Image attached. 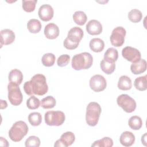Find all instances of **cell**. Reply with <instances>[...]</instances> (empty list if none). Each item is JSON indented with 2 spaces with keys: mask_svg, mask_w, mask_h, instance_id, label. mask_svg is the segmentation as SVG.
Masks as SVG:
<instances>
[{
  "mask_svg": "<svg viewBox=\"0 0 147 147\" xmlns=\"http://www.w3.org/2000/svg\"><path fill=\"white\" fill-rule=\"evenodd\" d=\"M24 90L28 95H43L48 90L45 76L40 74L34 75L30 81L26 82L24 84Z\"/></svg>",
  "mask_w": 147,
  "mask_h": 147,
  "instance_id": "obj_1",
  "label": "cell"
},
{
  "mask_svg": "<svg viewBox=\"0 0 147 147\" xmlns=\"http://www.w3.org/2000/svg\"><path fill=\"white\" fill-rule=\"evenodd\" d=\"M93 63L92 55L88 52H83L74 55L72 59V67L76 71L87 69L90 68Z\"/></svg>",
  "mask_w": 147,
  "mask_h": 147,
  "instance_id": "obj_2",
  "label": "cell"
},
{
  "mask_svg": "<svg viewBox=\"0 0 147 147\" xmlns=\"http://www.w3.org/2000/svg\"><path fill=\"white\" fill-rule=\"evenodd\" d=\"M102 111V109L99 103L91 102L86 107V121L88 125L95 126L99 121V118Z\"/></svg>",
  "mask_w": 147,
  "mask_h": 147,
  "instance_id": "obj_3",
  "label": "cell"
},
{
  "mask_svg": "<svg viewBox=\"0 0 147 147\" xmlns=\"http://www.w3.org/2000/svg\"><path fill=\"white\" fill-rule=\"evenodd\" d=\"M28 130V126L25 122L17 121L9 131V138L14 142H19L27 134Z\"/></svg>",
  "mask_w": 147,
  "mask_h": 147,
  "instance_id": "obj_4",
  "label": "cell"
},
{
  "mask_svg": "<svg viewBox=\"0 0 147 147\" xmlns=\"http://www.w3.org/2000/svg\"><path fill=\"white\" fill-rule=\"evenodd\" d=\"M44 119L47 125L59 126L64 122L65 115L61 111H48L45 113Z\"/></svg>",
  "mask_w": 147,
  "mask_h": 147,
  "instance_id": "obj_5",
  "label": "cell"
},
{
  "mask_svg": "<svg viewBox=\"0 0 147 147\" xmlns=\"http://www.w3.org/2000/svg\"><path fill=\"white\" fill-rule=\"evenodd\" d=\"M8 99L13 106L20 105L23 100V96L19 86L10 82L7 85Z\"/></svg>",
  "mask_w": 147,
  "mask_h": 147,
  "instance_id": "obj_6",
  "label": "cell"
},
{
  "mask_svg": "<svg viewBox=\"0 0 147 147\" xmlns=\"http://www.w3.org/2000/svg\"><path fill=\"white\" fill-rule=\"evenodd\" d=\"M118 105L125 112L130 113L136 109V102L135 100L127 94H121L117 99Z\"/></svg>",
  "mask_w": 147,
  "mask_h": 147,
  "instance_id": "obj_7",
  "label": "cell"
},
{
  "mask_svg": "<svg viewBox=\"0 0 147 147\" xmlns=\"http://www.w3.org/2000/svg\"><path fill=\"white\" fill-rule=\"evenodd\" d=\"M126 34L125 29L122 26L115 28L110 36V42L112 45L115 47H121L125 42V37Z\"/></svg>",
  "mask_w": 147,
  "mask_h": 147,
  "instance_id": "obj_8",
  "label": "cell"
},
{
  "mask_svg": "<svg viewBox=\"0 0 147 147\" xmlns=\"http://www.w3.org/2000/svg\"><path fill=\"white\" fill-rule=\"evenodd\" d=\"M90 88L95 92H100L103 91L106 86L107 82L106 79L100 75H95L92 76L89 82Z\"/></svg>",
  "mask_w": 147,
  "mask_h": 147,
  "instance_id": "obj_9",
  "label": "cell"
},
{
  "mask_svg": "<svg viewBox=\"0 0 147 147\" xmlns=\"http://www.w3.org/2000/svg\"><path fill=\"white\" fill-rule=\"evenodd\" d=\"M122 55L123 58L132 63L139 61L141 56L140 52L137 49L129 46L122 49Z\"/></svg>",
  "mask_w": 147,
  "mask_h": 147,
  "instance_id": "obj_10",
  "label": "cell"
},
{
  "mask_svg": "<svg viewBox=\"0 0 147 147\" xmlns=\"http://www.w3.org/2000/svg\"><path fill=\"white\" fill-rule=\"evenodd\" d=\"M38 14L41 20L43 21H49L53 17V9L50 5L44 4L40 7Z\"/></svg>",
  "mask_w": 147,
  "mask_h": 147,
  "instance_id": "obj_11",
  "label": "cell"
},
{
  "mask_svg": "<svg viewBox=\"0 0 147 147\" xmlns=\"http://www.w3.org/2000/svg\"><path fill=\"white\" fill-rule=\"evenodd\" d=\"M83 37V30L78 26L71 28L67 34V38L75 44H79Z\"/></svg>",
  "mask_w": 147,
  "mask_h": 147,
  "instance_id": "obj_12",
  "label": "cell"
},
{
  "mask_svg": "<svg viewBox=\"0 0 147 147\" xmlns=\"http://www.w3.org/2000/svg\"><path fill=\"white\" fill-rule=\"evenodd\" d=\"M1 34V47L3 45H9L13 43L15 40L16 36L13 30L9 29H5L0 32Z\"/></svg>",
  "mask_w": 147,
  "mask_h": 147,
  "instance_id": "obj_13",
  "label": "cell"
},
{
  "mask_svg": "<svg viewBox=\"0 0 147 147\" xmlns=\"http://www.w3.org/2000/svg\"><path fill=\"white\" fill-rule=\"evenodd\" d=\"M86 30L91 35H98L102 32V25L101 23L96 20H91L86 25Z\"/></svg>",
  "mask_w": 147,
  "mask_h": 147,
  "instance_id": "obj_14",
  "label": "cell"
},
{
  "mask_svg": "<svg viewBox=\"0 0 147 147\" xmlns=\"http://www.w3.org/2000/svg\"><path fill=\"white\" fill-rule=\"evenodd\" d=\"M45 37L50 40L56 38L59 35V28L53 23H49L47 24L44 30Z\"/></svg>",
  "mask_w": 147,
  "mask_h": 147,
  "instance_id": "obj_15",
  "label": "cell"
},
{
  "mask_svg": "<svg viewBox=\"0 0 147 147\" xmlns=\"http://www.w3.org/2000/svg\"><path fill=\"white\" fill-rule=\"evenodd\" d=\"M119 141L124 146H130L135 141V136L133 133L129 131H125L121 134L119 138Z\"/></svg>",
  "mask_w": 147,
  "mask_h": 147,
  "instance_id": "obj_16",
  "label": "cell"
},
{
  "mask_svg": "<svg viewBox=\"0 0 147 147\" xmlns=\"http://www.w3.org/2000/svg\"><path fill=\"white\" fill-rule=\"evenodd\" d=\"M146 69V61L145 59H140L136 63H132L130 66V70L134 75L141 74Z\"/></svg>",
  "mask_w": 147,
  "mask_h": 147,
  "instance_id": "obj_17",
  "label": "cell"
},
{
  "mask_svg": "<svg viewBox=\"0 0 147 147\" xmlns=\"http://www.w3.org/2000/svg\"><path fill=\"white\" fill-rule=\"evenodd\" d=\"M8 79L10 82L17 85H20L23 80V74L22 72L18 69H13L9 74Z\"/></svg>",
  "mask_w": 147,
  "mask_h": 147,
  "instance_id": "obj_18",
  "label": "cell"
},
{
  "mask_svg": "<svg viewBox=\"0 0 147 147\" xmlns=\"http://www.w3.org/2000/svg\"><path fill=\"white\" fill-rule=\"evenodd\" d=\"M89 46L93 52H100L105 48V42L101 38H94L90 40Z\"/></svg>",
  "mask_w": 147,
  "mask_h": 147,
  "instance_id": "obj_19",
  "label": "cell"
},
{
  "mask_svg": "<svg viewBox=\"0 0 147 147\" xmlns=\"http://www.w3.org/2000/svg\"><path fill=\"white\" fill-rule=\"evenodd\" d=\"M118 87L121 90H129L132 87L131 80L129 77L126 75L121 76L118 82Z\"/></svg>",
  "mask_w": 147,
  "mask_h": 147,
  "instance_id": "obj_20",
  "label": "cell"
},
{
  "mask_svg": "<svg viewBox=\"0 0 147 147\" xmlns=\"http://www.w3.org/2000/svg\"><path fill=\"white\" fill-rule=\"evenodd\" d=\"M100 67L103 72L107 75L111 74L115 69V63L111 62L105 59H103L100 63Z\"/></svg>",
  "mask_w": 147,
  "mask_h": 147,
  "instance_id": "obj_21",
  "label": "cell"
},
{
  "mask_svg": "<svg viewBox=\"0 0 147 147\" xmlns=\"http://www.w3.org/2000/svg\"><path fill=\"white\" fill-rule=\"evenodd\" d=\"M63 143L64 147H67L71 145L75 140V134L71 131H67L63 133L60 138Z\"/></svg>",
  "mask_w": 147,
  "mask_h": 147,
  "instance_id": "obj_22",
  "label": "cell"
},
{
  "mask_svg": "<svg viewBox=\"0 0 147 147\" xmlns=\"http://www.w3.org/2000/svg\"><path fill=\"white\" fill-rule=\"evenodd\" d=\"M41 23L37 19H30L27 23V28L32 33H37L41 29Z\"/></svg>",
  "mask_w": 147,
  "mask_h": 147,
  "instance_id": "obj_23",
  "label": "cell"
},
{
  "mask_svg": "<svg viewBox=\"0 0 147 147\" xmlns=\"http://www.w3.org/2000/svg\"><path fill=\"white\" fill-rule=\"evenodd\" d=\"M118 58V51L113 47L109 48L107 49L104 54V59L111 61L115 62Z\"/></svg>",
  "mask_w": 147,
  "mask_h": 147,
  "instance_id": "obj_24",
  "label": "cell"
},
{
  "mask_svg": "<svg viewBox=\"0 0 147 147\" xmlns=\"http://www.w3.org/2000/svg\"><path fill=\"white\" fill-rule=\"evenodd\" d=\"M129 126L133 130H139L142 126V121L141 118L137 116L134 115L131 117L128 121Z\"/></svg>",
  "mask_w": 147,
  "mask_h": 147,
  "instance_id": "obj_25",
  "label": "cell"
},
{
  "mask_svg": "<svg viewBox=\"0 0 147 147\" xmlns=\"http://www.w3.org/2000/svg\"><path fill=\"white\" fill-rule=\"evenodd\" d=\"M74 21L79 25H83L87 21V17L83 11H75L72 16Z\"/></svg>",
  "mask_w": 147,
  "mask_h": 147,
  "instance_id": "obj_26",
  "label": "cell"
},
{
  "mask_svg": "<svg viewBox=\"0 0 147 147\" xmlns=\"http://www.w3.org/2000/svg\"><path fill=\"white\" fill-rule=\"evenodd\" d=\"M56 104L55 98L51 95H48L45 98H43L41 102V106L45 109H49L54 107Z\"/></svg>",
  "mask_w": 147,
  "mask_h": 147,
  "instance_id": "obj_27",
  "label": "cell"
},
{
  "mask_svg": "<svg viewBox=\"0 0 147 147\" xmlns=\"http://www.w3.org/2000/svg\"><path fill=\"white\" fill-rule=\"evenodd\" d=\"M113 145V140L108 137L95 141L92 145V147H111Z\"/></svg>",
  "mask_w": 147,
  "mask_h": 147,
  "instance_id": "obj_28",
  "label": "cell"
},
{
  "mask_svg": "<svg viewBox=\"0 0 147 147\" xmlns=\"http://www.w3.org/2000/svg\"><path fill=\"white\" fill-rule=\"evenodd\" d=\"M28 121L30 124L33 126H39L42 122V117L38 112H33L28 115Z\"/></svg>",
  "mask_w": 147,
  "mask_h": 147,
  "instance_id": "obj_29",
  "label": "cell"
},
{
  "mask_svg": "<svg viewBox=\"0 0 147 147\" xmlns=\"http://www.w3.org/2000/svg\"><path fill=\"white\" fill-rule=\"evenodd\" d=\"M127 17L131 22L133 23H137L142 20V12L138 9H134L129 12Z\"/></svg>",
  "mask_w": 147,
  "mask_h": 147,
  "instance_id": "obj_30",
  "label": "cell"
},
{
  "mask_svg": "<svg viewBox=\"0 0 147 147\" xmlns=\"http://www.w3.org/2000/svg\"><path fill=\"white\" fill-rule=\"evenodd\" d=\"M146 83V75H145L137 78L134 80V86L137 90L143 91L147 88Z\"/></svg>",
  "mask_w": 147,
  "mask_h": 147,
  "instance_id": "obj_31",
  "label": "cell"
},
{
  "mask_svg": "<svg viewBox=\"0 0 147 147\" xmlns=\"http://www.w3.org/2000/svg\"><path fill=\"white\" fill-rule=\"evenodd\" d=\"M56 57L54 54L47 53L44 54L41 58L42 64L45 67H52L55 62Z\"/></svg>",
  "mask_w": 147,
  "mask_h": 147,
  "instance_id": "obj_32",
  "label": "cell"
},
{
  "mask_svg": "<svg viewBox=\"0 0 147 147\" xmlns=\"http://www.w3.org/2000/svg\"><path fill=\"white\" fill-rule=\"evenodd\" d=\"M37 0H22V7L24 11L28 13L32 12L34 10L36 7Z\"/></svg>",
  "mask_w": 147,
  "mask_h": 147,
  "instance_id": "obj_33",
  "label": "cell"
},
{
  "mask_svg": "<svg viewBox=\"0 0 147 147\" xmlns=\"http://www.w3.org/2000/svg\"><path fill=\"white\" fill-rule=\"evenodd\" d=\"M26 106L30 110L37 109L40 106V101L37 97L32 95L26 100Z\"/></svg>",
  "mask_w": 147,
  "mask_h": 147,
  "instance_id": "obj_34",
  "label": "cell"
},
{
  "mask_svg": "<svg viewBox=\"0 0 147 147\" xmlns=\"http://www.w3.org/2000/svg\"><path fill=\"white\" fill-rule=\"evenodd\" d=\"M40 140L35 136L29 137L25 141V145L26 147H38L40 145Z\"/></svg>",
  "mask_w": 147,
  "mask_h": 147,
  "instance_id": "obj_35",
  "label": "cell"
},
{
  "mask_svg": "<svg viewBox=\"0 0 147 147\" xmlns=\"http://www.w3.org/2000/svg\"><path fill=\"white\" fill-rule=\"evenodd\" d=\"M70 56L67 54H64L60 56L57 60V64L60 67H63L68 65L69 62Z\"/></svg>",
  "mask_w": 147,
  "mask_h": 147,
  "instance_id": "obj_36",
  "label": "cell"
},
{
  "mask_svg": "<svg viewBox=\"0 0 147 147\" xmlns=\"http://www.w3.org/2000/svg\"><path fill=\"white\" fill-rule=\"evenodd\" d=\"M63 45L64 46V47L69 50H73L76 49L78 45L79 44H75L71 41H70L67 38H66L63 42Z\"/></svg>",
  "mask_w": 147,
  "mask_h": 147,
  "instance_id": "obj_37",
  "label": "cell"
},
{
  "mask_svg": "<svg viewBox=\"0 0 147 147\" xmlns=\"http://www.w3.org/2000/svg\"><path fill=\"white\" fill-rule=\"evenodd\" d=\"M0 145L2 146H9V144L7 141L2 137H0Z\"/></svg>",
  "mask_w": 147,
  "mask_h": 147,
  "instance_id": "obj_38",
  "label": "cell"
},
{
  "mask_svg": "<svg viewBox=\"0 0 147 147\" xmlns=\"http://www.w3.org/2000/svg\"><path fill=\"white\" fill-rule=\"evenodd\" d=\"M7 107V103L6 102V100H1V109H6Z\"/></svg>",
  "mask_w": 147,
  "mask_h": 147,
  "instance_id": "obj_39",
  "label": "cell"
},
{
  "mask_svg": "<svg viewBox=\"0 0 147 147\" xmlns=\"http://www.w3.org/2000/svg\"><path fill=\"white\" fill-rule=\"evenodd\" d=\"M146 133H145L141 137V141H142V143H143V144L145 146L146 145Z\"/></svg>",
  "mask_w": 147,
  "mask_h": 147,
  "instance_id": "obj_40",
  "label": "cell"
}]
</instances>
